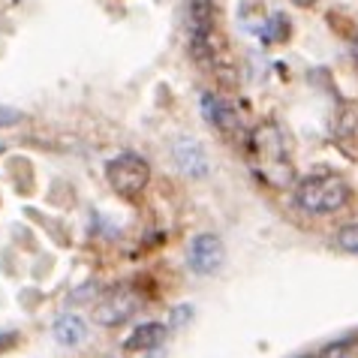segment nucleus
Returning a JSON list of instances; mask_svg holds the SVG:
<instances>
[{
  "mask_svg": "<svg viewBox=\"0 0 358 358\" xmlns=\"http://www.w3.org/2000/svg\"><path fill=\"white\" fill-rule=\"evenodd\" d=\"M172 160L184 175H190V178H205L208 175L205 148H202V142H196V138H190V136L178 138V142L172 145Z\"/></svg>",
  "mask_w": 358,
  "mask_h": 358,
  "instance_id": "7",
  "label": "nucleus"
},
{
  "mask_svg": "<svg viewBox=\"0 0 358 358\" xmlns=\"http://www.w3.org/2000/svg\"><path fill=\"white\" fill-rule=\"evenodd\" d=\"M247 151H250V169L259 175V181L268 187H289L292 184V160L289 151H286L283 133L274 121H262L256 130L250 133V142H247Z\"/></svg>",
  "mask_w": 358,
  "mask_h": 358,
  "instance_id": "1",
  "label": "nucleus"
},
{
  "mask_svg": "<svg viewBox=\"0 0 358 358\" xmlns=\"http://www.w3.org/2000/svg\"><path fill=\"white\" fill-rule=\"evenodd\" d=\"M337 244H341V250L355 253V256H358V223L343 226L341 232H337Z\"/></svg>",
  "mask_w": 358,
  "mask_h": 358,
  "instance_id": "12",
  "label": "nucleus"
},
{
  "mask_svg": "<svg viewBox=\"0 0 358 358\" xmlns=\"http://www.w3.org/2000/svg\"><path fill=\"white\" fill-rule=\"evenodd\" d=\"M199 108H202L205 121L211 124V127H217L220 133L235 130V115H232V108H229V106H226V99H220L217 94L205 91L202 96H199Z\"/></svg>",
  "mask_w": 358,
  "mask_h": 358,
  "instance_id": "8",
  "label": "nucleus"
},
{
  "mask_svg": "<svg viewBox=\"0 0 358 358\" xmlns=\"http://www.w3.org/2000/svg\"><path fill=\"white\" fill-rule=\"evenodd\" d=\"M22 121V112L18 108H9V106H0V127H13Z\"/></svg>",
  "mask_w": 358,
  "mask_h": 358,
  "instance_id": "14",
  "label": "nucleus"
},
{
  "mask_svg": "<svg viewBox=\"0 0 358 358\" xmlns=\"http://www.w3.org/2000/svg\"><path fill=\"white\" fill-rule=\"evenodd\" d=\"M190 310H193V307H187V304H184V307H175V310H172V325H184V322H190V316H193Z\"/></svg>",
  "mask_w": 358,
  "mask_h": 358,
  "instance_id": "15",
  "label": "nucleus"
},
{
  "mask_svg": "<svg viewBox=\"0 0 358 358\" xmlns=\"http://www.w3.org/2000/svg\"><path fill=\"white\" fill-rule=\"evenodd\" d=\"M138 310V295L133 286H117V289L108 292L103 301L96 304V310H94V320L99 325H106V328H115V325H121L127 322L130 316Z\"/></svg>",
  "mask_w": 358,
  "mask_h": 358,
  "instance_id": "6",
  "label": "nucleus"
},
{
  "mask_svg": "<svg viewBox=\"0 0 358 358\" xmlns=\"http://www.w3.org/2000/svg\"><path fill=\"white\" fill-rule=\"evenodd\" d=\"M187 262L199 277H211L223 268L226 262V247L217 235L205 232V235H196L190 241V250H187Z\"/></svg>",
  "mask_w": 358,
  "mask_h": 358,
  "instance_id": "5",
  "label": "nucleus"
},
{
  "mask_svg": "<svg viewBox=\"0 0 358 358\" xmlns=\"http://www.w3.org/2000/svg\"><path fill=\"white\" fill-rule=\"evenodd\" d=\"M106 178H108V184H112V190H117L121 196H133V193H142L148 187V181H151V169H148V163L138 154L124 151V154H117L115 160H108Z\"/></svg>",
  "mask_w": 358,
  "mask_h": 358,
  "instance_id": "3",
  "label": "nucleus"
},
{
  "mask_svg": "<svg viewBox=\"0 0 358 358\" xmlns=\"http://www.w3.org/2000/svg\"><path fill=\"white\" fill-rule=\"evenodd\" d=\"M85 334H87V325H85V320H78L76 313H64L61 320L55 322V341L64 346H78L85 341Z\"/></svg>",
  "mask_w": 358,
  "mask_h": 358,
  "instance_id": "10",
  "label": "nucleus"
},
{
  "mask_svg": "<svg viewBox=\"0 0 358 358\" xmlns=\"http://www.w3.org/2000/svg\"><path fill=\"white\" fill-rule=\"evenodd\" d=\"M301 358H320V355H301Z\"/></svg>",
  "mask_w": 358,
  "mask_h": 358,
  "instance_id": "19",
  "label": "nucleus"
},
{
  "mask_svg": "<svg viewBox=\"0 0 358 358\" xmlns=\"http://www.w3.org/2000/svg\"><path fill=\"white\" fill-rule=\"evenodd\" d=\"M163 337H166V325L160 322H145V325H138L133 337H127V343H124V350L127 352H145V350H154V346H160L163 343Z\"/></svg>",
  "mask_w": 358,
  "mask_h": 358,
  "instance_id": "9",
  "label": "nucleus"
},
{
  "mask_svg": "<svg viewBox=\"0 0 358 358\" xmlns=\"http://www.w3.org/2000/svg\"><path fill=\"white\" fill-rule=\"evenodd\" d=\"M358 343V334L352 337H341V341H334V343H328L325 350L320 352V358H346L352 352V346Z\"/></svg>",
  "mask_w": 358,
  "mask_h": 358,
  "instance_id": "11",
  "label": "nucleus"
},
{
  "mask_svg": "<svg viewBox=\"0 0 358 358\" xmlns=\"http://www.w3.org/2000/svg\"><path fill=\"white\" fill-rule=\"evenodd\" d=\"M352 57H355V61H358V39H355V43H352Z\"/></svg>",
  "mask_w": 358,
  "mask_h": 358,
  "instance_id": "18",
  "label": "nucleus"
},
{
  "mask_svg": "<svg viewBox=\"0 0 358 358\" xmlns=\"http://www.w3.org/2000/svg\"><path fill=\"white\" fill-rule=\"evenodd\" d=\"M295 199L310 214H331L350 202V187L334 175H316V178H304L298 184Z\"/></svg>",
  "mask_w": 358,
  "mask_h": 358,
  "instance_id": "2",
  "label": "nucleus"
},
{
  "mask_svg": "<svg viewBox=\"0 0 358 358\" xmlns=\"http://www.w3.org/2000/svg\"><path fill=\"white\" fill-rule=\"evenodd\" d=\"M13 346H15V334H9V331H0V352L13 350Z\"/></svg>",
  "mask_w": 358,
  "mask_h": 358,
  "instance_id": "16",
  "label": "nucleus"
},
{
  "mask_svg": "<svg viewBox=\"0 0 358 358\" xmlns=\"http://www.w3.org/2000/svg\"><path fill=\"white\" fill-rule=\"evenodd\" d=\"M265 39H286L289 36V24H286V15H271L268 18V31L262 34Z\"/></svg>",
  "mask_w": 358,
  "mask_h": 358,
  "instance_id": "13",
  "label": "nucleus"
},
{
  "mask_svg": "<svg viewBox=\"0 0 358 358\" xmlns=\"http://www.w3.org/2000/svg\"><path fill=\"white\" fill-rule=\"evenodd\" d=\"M292 3H298V6H313L316 0H292Z\"/></svg>",
  "mask_w": 358,
  "mask_h": 358,
  "instance_id": "17",
  "label": "nucleus"
},
{
  "mask_svg": "<svg viewBox=\"0 0 358 358\" xmlns=\"http://www.w3.org/2000/svg\"><path fill=\"white\" fill-rule=\"evenodd\" d=\"M187 31L199 61H208V36L214 31V0H187Z\"/></svg>",
  "mask_w": 358,
  "mask_h": 358,
  "instance_id": "4",
  "label": "nucleus"
}]
</instances>
